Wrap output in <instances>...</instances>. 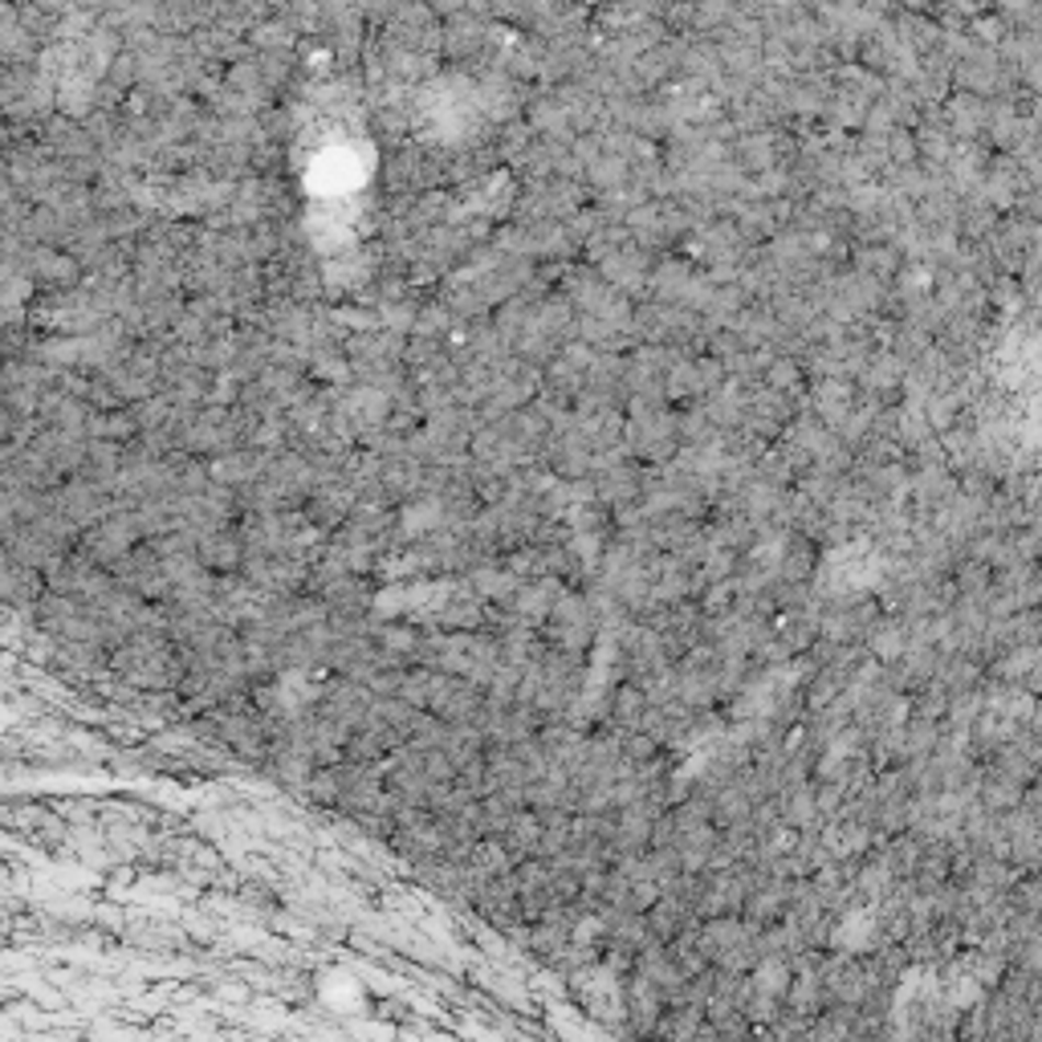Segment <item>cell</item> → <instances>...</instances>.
Returning <instances> with one entry per match:
<instances>
[{"instance_id":"obj_1","label":"cell","mask_w":1042,"mask_h":1042,"mask_svg":"<svg viewBox=\"0 0 1042 1042\" xmlns=\"http://www.w3.org/2000/svg\"><path fill=\"white\" fill-rule=\"evenodd\" d=\"M204 554L213 566H232L237 562V542H225V538H204Z\"/></svg>"}]
</instances>
